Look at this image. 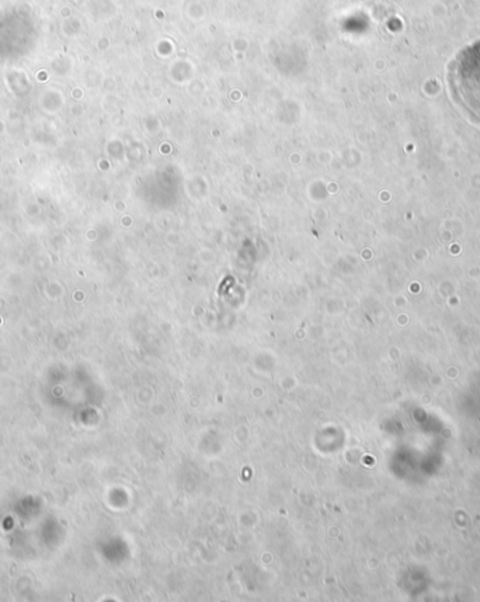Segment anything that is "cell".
<instances>
[{
  "instance_id": "6da1fadb",
  "label": "cell",
  "mask_w": 480,
  "mask_h": 602,
  "mask_svg": "<svg viewBox=\"0 0 480 602\" xmlns=\"http://www.w3.org/2000/svg\"><path fill=\"white\" fill-rule=\"evenodd\" d=\"M449 81L458 102L480 123V41L466 46L458 55Z\"/></svg>"
}]
</instances>
